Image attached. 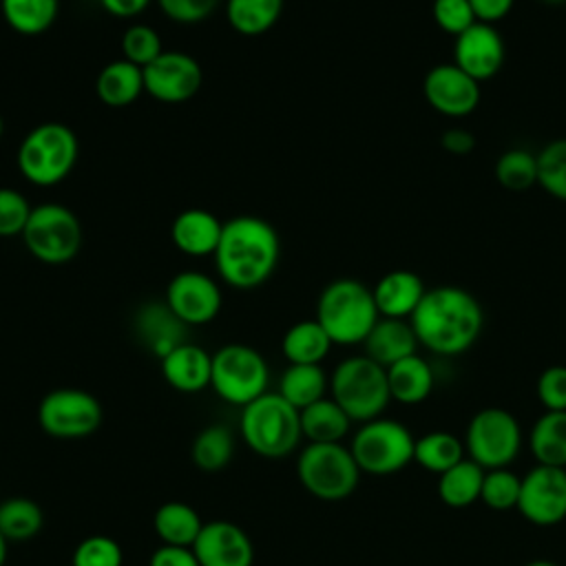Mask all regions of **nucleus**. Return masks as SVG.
<instances>
[{"label":"nucleus","mask_w":566,"mask_h":566,"mask_svg":"<svg viewBox=\"0 0 566 566\" xmlns=\"http://www.w3.org/2000/svg\"><path fill=\"white\" fill-rule=\"evenodd\" d=\"M409 323L418 343L431 354L460 356L480 338L484 312L469 290L438 285L424 292Z\"/></svg>","instance_id":"obj_1"},{"label":"nucleus","mask_w":566,"mask_h":566,"mask_svg":"<svg viewBox=\"0 0 566 566\" xmlns=\"http://www.w3.org/2000/svg\"><path fill=\"white\" fill-rule=\"evenodd\" d=\"M281 239L274 226L261 217L239 214L223 221L219 245L212 254L217 274L237 290L263 285L276 270Z\"/></svg>","instance_id":"obj_2"},{"label":"nucleus","mask_w":566,"mask_h":566,"mask_svg":"<svg viewBox=\"0 0 566 566\" xmlns=\"http://www.w3.org/2000/svg\"><path fill=\"white\" fill-rule=\"evenodd\" d=\"M239 431L248 449L270 460L290 455L303 438L298 409L279 391H265L241 407Z\"/></svg>","instance_id":"obj_3"},{"label":"nucleus","mask_w":566,"mask_h":566,"mask_svg":"<svg viewBox=\"0 0 566 566\" xmlns=\"http://www.w3.org/2000/svg\"><path fill=\"white\" fill-rule=\"evenodd\" d=\"M380 318L371 290L356 279L327 283L316 303V321L334 345H358Z\"/></svg>","instance_id":"obj_4"},{"label":"nucleus","mask_w":566,"mask_h":566,"mask_svg":"<svg viewBox=\"0 0 566 566\" xmlns=\"http://www.w3.org/2000/svg\"><path fill=\"white\" fill-rule=\"evenodd\" d=\"M77 155V135L62 122H44L24 135L15 164L20 175L33 186H55L71 175Z\"/></svg>","instance_id":"obj_5"},{"label":"nucleus","mask_w":566,"mask_h":566,"mask_svg":"<svg viewBox=\"0 0 566 566\" xmlns=\"http://www.w3.org/2000/svg\"><path fill=\"white\" fill-rule=\"evenodd\" d=\"M329 398L352 418V422H369L380 418L391 394L387 369L369 356H349L340 360L329 376Z\"/></svg>","instance_id":"obj_6"},{"label":"nucleus","mask_w":566,"mask_h":566,"mask_svg":"<svg viewBox=\"0 0 566 566\" xmlns=\"http://www.w3.org/2000/svg\"><path fill=\"white\" fill-rule=\"evenodd\" d=\"M360 469L343 442H307L296 458V475L303 489L323 500L349 497L360 480Z\"/></svg>","instance_id":"obj_7"},{"label":"nucleus","mask_w":566,"mask_h":566,"mask_svg":"<svg viewBox=\"0 0 566 566\" xmlns=\"http://www.w3.org/2000/svg\"><path fill=\"white\" fill-rule=\"evenodd\" d=\"M84 232L75 212L62 203L33 206L22 232V243L33 259L46 265L73 261L82 250Z\"/></svg>","instance_id":"obj_8"},{"label":"nucleus","mask_w":566,"mask_h":566,"mask_svg":"<svg viewBox=\"0 0 566 566\" xmlns=\"http://www.w3.org/2000/svg\"><path fill=\"white\" fill-rule=\"evenodd\" d=\"M270 369L259 349L228 343L212 354V391L234 407H245L268 391Z\"/></svg>","instance_id":"obj_9"},{"label":"nucleus","mask_w":566,"mask_h":566,"mask_svg":"<svg viewBox=\"0 0 566 566\" xmlns=\"http://www.w3.org/2000/svg\"><path fill=\"white\" fill-rule=\"evenodd\" d=\"M416 438L394 418H374L363 422L352 442L349 451L363 473L389 475L413 462Z\"/></svg>","instance_id":"obj_10"},{"label":"nucleus","mask_w":566,"mask_h":566,"mask_svg":"<svg viewBox=\"0 0 566 566\" xmlns=\"http://www.w3.org/2000/svg\"><path fill=\"white\" fill-rule=\"evenodd\" d=\"M522 449V427L502 407H484L467 424L464 451L484 471L509 467Z\"/></svg>","instance_id":"obj_11"},{"label":"nucleus","mask_w":566,"mask_h":566,"mask_svg":"<svg viewBox=\"0 0 566 566\" xmlns=\"http://www.w3.org/2000/svg\"><path fill=\"white\" fill-rule=\"evenodd\" d=\"M38 424L44 433L60 440H77L95 433L102 424L99 400L77 387L49 391L38 405Z\"/></svg>","instance_id":"obj_12"},{"label":"nucleus","mask_w":566,"mask_h":566,"mask_svg":"<svg viewBox=\"0 0 566 566\" xmlns=\"http://www.w3.org/2000/svg\"><path fill=\"white\" fill-rule=\"evenodd\" d=\"M515 509L535 526H555L566 520V469L535 464L526 471Z\"/></svg>","instance_id":"obj_13"},{"label":"nucleus","mask_w":566,"mask_h":566,"mask_svg":"<svg viewBox=\"0 0 566 566\" xmlns=\"http://www.w3.org/2000/svg\"><path fill=\"white\" fill-rule=\"evenodd\" d=\"M203 84L201 64L184 51H164L144 66V91L161 104L192 99Z\"/></svg>","instance_id":"obj_14"},{"label":"nucleus","mask_w":566,"mask_h":566,"mask_svg":"<svg viewBox=\"0 0 566 566\" xmlns=\"http://www.w3.org/2000/svg\"><path fill=\"white\" fill-rule=\"evenodd\" d=\"M166 305L181 323L206 325L217 318L223 305V294L214 279L199 270L177 272L166 287Z\"/></svg>","instance_id":"obj_15"},{"label":"nucleus","mask_w":566,"mask_h":566,"mask_svg":"<svg viewBox=\"0 0 566 566\" xmlns=\"http://www.w3.org/2000/svg\"><path fill=\"white\" fill-rule=\"evenodd\" d=\"M427 104L447 117H467L480 104V82L451 64H436L422 80Z\"/></svg>","instance_id":"obj_16"},{"label":"nucleus","mask_w":566,"mask_h":566,"mask_svg":"<svg viewBox=\"0 0 566 566\" xmlns=\"http://www.w3.org/2000/svg\"><path fill=\"white\" fill-rule=\"evenodd\" d=\"M506 46L495 24L475 22L453 42V64L475 82L491 80L504 66Z\"/></svg>","instance_id":"obj_17"},{"label":"nucleus","mask_w":566,"mask_h":566,"mask_svg":"<svg viewBox=\"0 0 566 566\" xmlns=\"http://www.w3.org/2000/svg\"><path fill=\"white\" fill-rule=\"evenodd\" d=\"M192 551L201 566H252L254 546L248 533L228 520L203 522Z\"/></svg>","instance_id":"obj_18"},{"label":"nucleus","mask_w":566,"mask_h":566,"mask_svg":"<svg viewBox=\"0 0 566 566\" xmlns=\"http://www.w3.org/2000/svg\"><path fill=\"white\" fill-rule=\"evenodd\" d=\"M161 376L181 394H199L210 387L212 356L203 347L186 340L161 358Z\"/></svg>","instance_id":"obj_19"},{"label":"nucleus","mask_w":566,"mask_h":566,"mask_svg":"<svg viewBox=\"0 0 566 566\" xmlns=\"http://www.w3.org/2000/svg\"><path fill=\"white\" fill-rule=\"evenodd\" d=\"M427 287L411 270H391L378 279L371 294L382 318H411Z\"/></svg>","instance_id":"obj_20"},{"label":"nucleus","mask_w":566,"mask_h":566,"mask_svg":"<svg viewBox=\"0 0 566 566\" xmlns=\"http://www.w3.org/2000/svg\"><path fill=\"white\" fill-rule=\"evenodd\" d=\"M223 221L203 208H188L179 212L170 226V239L175 248L190 256L214 254L221 239Z\"/></svg>","instance_id":"obj_21"},{"label":"nucleus","mask_w":566,"mask_h":566,"mask_svg":"<svg viewBox=\"0 0 566 566\" xmlns=\"http://www.w3.org/2000/svg\"><path fill=\"white\" fill-rule=\"evenodd\" d=\"M418 338L407 318H378L367 338L363 340L365 356L385 369L411 354H418Z\"/></svg>","instance_id":"obj_22"},{"label":"nucleus","mask_w":566,"mask_h":566,"mask_svg":"<svg viewBox=\"0 0 566 566\" xmlns=\"http://www.w3.org/2000/svg\"><path fill=\"white\" fill-rule=\"evenodd\" d=\"M186 323L177 318V314L164 303H148L135 316V329L142 343L159 356V360L172 352L177 345L186 343Z\"/></svg>","instance_id":"obj_23"},{"label":"nucleus","mask_w":566,"mask_h":566,"mask_svg":"<svg viewBox=\"0 0 566 566\" xmlns=\"http://www.w3.org/2000/svg\"><path fill=\"white\" fill-rule=\"evenodd\" d=\"M387 382L391 400L418 405L431 396L436 378L431 365L420 354H411L387 367Z\"/></svg>","instance_id":"obj_24"},{"label":"nucleus","mask_w":566,"mask_h":566,"mask_svg":"<svg viewBox=\"0 0 566 566\" xmlns=\"http://www.w3.org/2000/svg\"><path fill=\"white\" fill-rule=\"evenodd\" d=\"M95 93L106 106H128L144 93V69L124 57L113 60L97 73Z\"/></svg>","instance_id":"obj_25"},{"label":"nucleus","mask_w":566,"mask_h":566,"mask_svg":"<svg viewBox=\"0 0 566 566\" xmlns=\"http://www.w3.org/2000/svg\"><path fill=\"white\" fill-rule=\"evenodd\" d=\"M332 338L316 318L298 321L283 334L281 352L290 365H321L332 349Z\"/></svg>","instance_id":"obj_26"},{"label":"nucleus","mask_w":566,"mask_h":566,"mask_svg":"<svg viewBox=\"0 0 566 566\" xmlns=\"http://www.w3.org/2000/svg\"><path fill=\"white\" fill-rule=\"evenodd\" d=\"M201 526L203 522L199 513L190 504L179 500L164 502L153 515V528L161 539V544H168V546L192 548Z\"/></svg>","instance_id":"obj_27"},{"label":"nucleus","mask_w":566,"mask_h":566,"mask_svg":"<svg viewBox=\"0 0 566 566\" xmlns=\"http://www.w3.org/2000/svg\"><path fill=\"white\" fill-rule=\"evenodd\" d=\"M301 433L310 442H340L352 427V418L334 398H321L301 409Z\"/></svg>","instance_id":"obj_28"},{"label":"nucleus","mask_w":566,"mask_h":566,"mask_svg":"<svg viewBox=\"0 0 566 566\" xmlns=\"http://www.w3.org/2000/svg\"><path fill=\"white\" fill-rule=\"evenodd\" d=\"M537 464L566 469V411H544L528 436Z\"/></svg>","instance_id":"obj_29"},{"label":"nucleus","mask_w":566,"mask_h":566,"mask_svg":"<svg viewBox=\"0 0 566 566\" xmlns=\"http://www.w3.org/2000/svg\"><path fill=\"white\" fill-rule=\"evenodd\" d=\"M484 469L471 458L460 460L438 475V497L451 509H464L480 500Z\"/></svg>","instance_id":"obj_30"},{"label":"nucleus","mask_w":566,"mask_h":566,"mask_svg":"<svg viewBox=\"0 0 566 566\" xmlns=\"http://www.w3.org/2000/svg\"><path fill=\"white\" fill-rule=\"evenodd\" d=\"M329 378L321 365H287L279 380V394L298 411L325 398Z\"/></svg>","instance_id":"obj_31"},{"label":"nucleus","mask_w":566,"mask_h":566,"mask_svg":"<svg viewBox=\"0 0 566 566\" xmlns=\"http://www.w3.org/2000/svg\"><path fill=\"white\" fill-rule=\"evenodd\" d=\"M283 13V0H226L228 24L241 35L268 33Z\"/></svg>","instance_id":"obj_32"},{"label":"nucleus","mask_w":566,"mask_h":566,"mask_svg":"<svg viewBox=\"0 0 566 566\" xmlns=\"http://www.w3.org/2000/svg\"><path fill=\"white\" fill-rule=\"evenodd\" d=\"M4 22L20 35H40L57 18L60 0H0Z\"/></svg>","instance_id":"obj_33"},{"label":"nucleus","mask_w":566,"mask_h":566,"mask_svg":"<svg viewBox=\"0 0 566 566\" xmlns=\"http://www.w3.org/2000/svg\"><path fill=\"white\" fill-rule=\"evenodd\" d=\"M464 460V442L449 431H429L416 438L413 462L431 473H444Z\"/></svg>","instance_id":"obj_34"},{"label":"nucleus","mask_w":566,"mask_h":566,"mask_svg":"<svg viewBox=\"0 0 566 566\" xmlns=\"http://www.w3.org/2000/svg\"><path fill=\"white\" fill-rule=\"evenodd\" d=\"M195 467L201 471H219L230 464L234 455V436L226 424H208L192 440L190 449Z\"/></svg>","instance_id":"obj_35"},{"label":"nucleus","mask_w":566,"mask_h":566,"mask_svg":"<svg viewBox=\"0 0 566 566\" xmlns=\"http://www.w3.org/2000/svg\"><path fill=\"white\" fill-rule=\"evenodd\" d=\"M44 526V511L31 497H9L0 504V531L9 542L35 537Z\"/></svg>","instance_id":"obj_36"},{"label":"nucleus","mask_w":566,"mask_h":566,"mask_svg":"<svg viewBox=\"0 0 566 566\" xmlns=\"http://www.w3.org/2000/svg\"><path fill=\"white\" fill-rule=\"evenodd\" d=\"M495 179L504 190L524 192L537 186V155L524 148H511L495 161Z\"/></svg>","instance_id":"obj_37"},{"label":"nucleus","mask_w":566,"mask_h":566,"mask_svg":"<svg viewBox=\"0 0 566 566\" xmlns=\"http://www.w3.org/2000/svg\"><path fill=\"white\" fill-rule=\"evenodd\" d=\"M537 186L566 201V139H553L537 153Z\"/></svg>","instance_id":"obj_38"},{"label":"nucleus","mask_w":566,"mask_h":566,"mask_svg":"<svg viewBox=\"0 0 566 566\" xmlns=\"http://www.w3.org/2000/svg\"><path fill=\"white\" fill-rule=\"evenodd\" d=\"M522 478L513 473L509 467L484 471L480 500L493 511H509L517 506Z\"/></svg>","instance_id":"obj_39"},{"label":"nucleus","mask_w":566,"mask_h":566,"mask_svg":"<svg viewBox=\"0 0 566 566\" xmlns=\"http://www.w3.org/2000/svg\"><path fill=\"white\" fill-rule=\"evenodd\" d=\"M124 553L117 539L108 535L84 537L71 555V566H122Z\"/></svg>","instance_id":"obj_40"},{"label":"nucleus","mask_w":566,"mask_h":566,"mask_svg":"<svg viewBox=\"0 0 566 566\" xmlns=\"http://www.w3.org/2000/svg\"><path fill=\"white\" fill-rule=\"evenodd\" d=\"M122 53H124V60L144 69L146 64H150L164 53L161 38L148 24H133L122 35Z\"/></svg>","instance_id":"obj_41"},{"label":"nucleus","mask_w":566,"mask_h":566,"mask_svg":"<svg viewBox=\"0 0 566 566\" xmlns=\"http://www.w3.org/2000/svg\"><path fill=\"white\" fill-rule=\"evenodd\" d=\"M33 206L13 188H0V237H22Z\"/></svg>","instance_id":"obj_42"},{"label":"nucleus","mask_w":566,"mask_h":566,"mask_svg":"<svg viewBox=\"0 0 566 566\" xmlns=\"http://www.w3.org/2000/svg\"><path fill=\"white\" fill-rule=\"evenodd\" d=\"M431 13L438 29L453 38H458L460 33H464L469 27L478 22L469 0H433Z\"/></svg>","instance_id":"obj_43"},{"label":"nucleus","mask_w":566,"mask_h":566,"mask_svg":"<svg viewBox=\"0 0 566 566\" xmlns=\"http://www.w3.org/2000/svg\"><path fill=\"white\" fill-rule=\"evenodd\" d=\"M537 398L546 411H566V365H551L539 374Z\"/></svg>","instance_id":"obj_44"},{"label":"nucleus","mask_w":566,"mask_h":566,"mask_svg":"<svg viewBox=\"0 0 566 566\" xmlns=\"http://www.w3.org/2000/svg\"><path fill=\"white\" fill-rule=\"evenodd\" d=\"M221 0H157L166 18L179 24H195L210 18Z\"/></svg>","instance_id":"obj_45"},{"label":"nucleus","mask_w":566,"mask_h":566,"mask_svg":"<svg viewBox=\"0 0 566 566\" xmlns=\"http://www.w3.org/2000/svg\"><path fill=\"white\" fill-rule=\"evenodd\" d=\"M148 566H201V564L192 548L161 544L159 548L153 551Z\"/></svg>","instance_id":"obj_46"},{"label":"nucleus","mask_w":566,"mask_h":566,"mask_svg":"<svg viewBox=\"0 0 566 566\" xmlns=\"http://www.w3.org/2000/svg\"><path fill=\"white\" fill-rule=\"evenodd\" d=\"M515 0H469L475 20L484 22V24H495L500 20H504L511 9H513Z\"/></svg>","instance_id":"obj_47"},{"label":"nucleus","mask_w":566,"mask_h":566,"mask_svg":"<svg viewBox=\"0 0 566 566\" xmlns=\"http://www.w3.org/2000/svg\"><path fill=\"white\" fill-rule=\"evenodd\" d=\"M440 144L451 155H469L475 148V137L467 128H449L442 133Z\"/></svg>","instance_id":"obj_48"},{"label":"nucleus","mask_w":566,"mask_h":566,"mask_svg":"<svg viewBox=\"0 0 566 566\" xmlns=\"http://www.w3.org/2000/svg\"><path fill=\"white\" fill-rule=\"evenodd\" d=\"M99 4L115 18H135L148 9L150 0H99Z\"/></svg>","instance_id":"obj_49"},{"label":"nucleus","mask_w":566,"mask_h":566,"mask_svg":"<svg viewBox=\"0 0 566 566\" xmlns=\"http://www.w3.org/2000/svg\"><path fill=\"white\" fill-rule=\"evenodd\" d=\"M7 557H9V539L0 531V566L7 564Z\"/></svg>","instance_id":"obj_50"},{"label":"nucleus","mask_w":566,"mask_h":566,"mask_svg":"<svg viewBox=\"0 0 566 566\" xmlns=\"http://www.w3.org/2000/svg\"><path fill=\"white\" fill-rule=\"evenodd\" d=\"M524 566H559V564L548 562V559H533V562H528V564H524Z\"/></svg>","instance_id":"obj_51"},{"label":"nucleus","mask_w":566,"mask_h":566,"mask_svg":"<svg viewBox=\"0 0 566 566\" xmlns=\"http://www.w3.org/2000/svg\"><path fill=\"white\" fill-rule=\"evenodd\" d=\"M542 2H546V4H564L566 0H542Z\"/></svg>","instance_id":"obj_52"},{"label":"nucleus","mask_w":566,"mask_h":566,"mask_svg":"<svg viewBox=\"0 0 566 566\" xmlns=\"http://www.w3.org/2000/svg\"><path fill=\"white\" fill-rule=\"evenodd\" d=\"M2 130H4V122H2V115H0V137H2Z\"/></svg>","instance_id":"obj_53"}]
</instances>
